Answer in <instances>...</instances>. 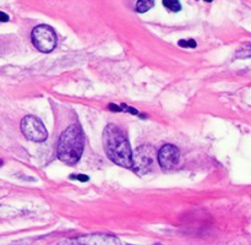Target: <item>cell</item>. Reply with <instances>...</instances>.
I'll list each match as a JSON object with an SVG mask.
<instances>
[{
    "instance_id": "7c38bea8",
    "label": "cell",
    "mask_w": 251,
    "mask_h": 245,
    "mask_svg": "<svg viewBox=\"0 0 251 245\" xmlns=\"http://www.w3.org/2000/svg\"><path fill=\"white\" fill-rule=\"evenodd\" d=\"M71 178L77 179V180H80V181H87L88 180V176L85 175V174H77V175H73Z\"/></svg>"
},
{
    "instance_id": "3957f363",
    "label": "cell",
    "mask_w": 251,
    "mask_h": 245,
    "mask_svg": "<svg viewBox=\"0 0 251 245\" xmlns=\"http://www.w3.org/2000/svg\"><path fill=\"white\" fill-rule=\"evenodd\" d=\"M157 152L151 145H142L132 153V167L137 175H146L153 169L156 163Z\"/></svg>"
},
{
    "instance_id": "9c48e42d",
    "label": "cell",
    "mask_w": 251,
    "mask_h": 245,
    "mask_svg": "<svg viewBox=\"0 0 251 245\" xmlns=\"http://www.w3.org/2000/svg\"><path fill=\"white\" fill-rule=\"evenodd\" d=\"M163 5L164 7L169 10V11L173 12H178L180 11L181 9V4L179 0H163Z\"/></svg>"
},
{
    "instance_id": "9a60e30c",
    "label": "cell",
    "mask_w": 251,
    "mask_h": 245,
    "mask_svg": "<svg viewBox=\"0 0 251 245\" xmlns=\"http://www.w3.org/2000/svg\"><path fill=\"white\" fill-rule=\"evenodd\" d=\"M0 164H1V161H0Z\"/></svg>"
},
{
    "instance_id": "5bb4252c",
    "label": "cell",
    "mask_w": 251,
    "mask_h": 245,
    "mask_svg": "<svg viewBox=\"0 0 251 245\" xmlns=\"http://www.w3.org/2000/svg\"><path fill=\"white\" fill-rule=\"evenodd\" d=\"M206 1H212V0H206Z\"/></svg>"
},
{
    "instance_id": "30bf717a",
    "label": "cell",
    "mask_w": 251,
    "mask_h": 245,
    "mask_svg": "<svg viewBox=\"0 0 251 245\" xmlns=\"http://www.w3.org/2000/svg\"><path fill=\"white\" fill-rule=\"evenodd\" d=\"M237 58H239V59L251 58V46L243 47V48L237 53Z\"/></svg>"
},
{
    "instance_id": "5b68a950",
    "label": "cell",
    "mask_w": 251,
    "mask_h": 245,
    "mask_svg": "<svg viewBox=\"0 0 251 245\" xmlns=\"http://www.w3.org/2000/svg\"><path fill=\"white\" fill-rule=\"evenodd\" d=\"M21 131L26 139L33 142H43L48 137L44 124L33 115H27L21 120Z\"/></svg>"
},
{
    "instance_id": "ba28073f",
    "label": "cell",
    "mask_w": 251,
    "mask_h": 245,
    "mask_svg": "<svg viewBox=\"0 0 251 245\" xmlns=\"http://www.w3.org/2000/svg\"><path fill=\"white\" fill-rule=\"evenodd\" d=\"M153 6H154V0H139V1L136 2V7H135V10H136L137 12H140V14H144V12L151 10Z\"/></svg>"
},
{
    "instance_id": "52a82bcc",
    "label": "cell",
    "mask_w": 251,
    "mask_h": 245,
    "mask_svg": "<svg viewBox=\"0 0 251 245\" xmlns=\"http://www.w3.org/2000/svg\"><path fill=\"white\" fill-rule=\"evenodd\" d=\"M68 243L74 244H120V240L117 237L107 234H91L87 237H80L77 239L68 240Z\"/></svg>"
},
{
    "instance_id": "4fadbf2b",
    "label": "cell",
    "mask_w": 251,
    "mask_h": 245,
    "mask_svg": "<svg viewBox=\"0 0 251 245\" xmlns=\"http://www.w3.org/2000/svg\"><path fill=\"white\" fill-rule=\"evenodd\" d=\"M0 21L1 22L9 21V16H7L6 14H4V12H0Z\"/></svg>"
},
{
    "instance_id": "6da1fadb",
    "label": "cell",
    "mask_w": 251,
    "mask_h": 245,
    "mask_svg": "<svg viewBox=\"0 0 251 245\" xmlns=\"http://www.w3.org/2000/svg\"><path fill=\"white\" fill-rule=\"evenodd\" d=\"M103 147L108 158L124 168L132 167V151L129 140L119 126L109 124L103 131Z\"/></svg>"
},
{
    "instance_id": "277c9868",
    "label": "cell",
    "mask_w": 251,
    "mask_h": 245,
    "mask_svg": "<svg viewBox=\"0 0 251 245\" xmlns=\"http://www.w3.org/2000/svg\"><path fill=\"white\" fill-rule=\"evenodd\" d=\"M32 43L42 53H50L56 47V33L50 26L39 24L31 33Z\"/></svg>"
},
{
    "instance_id": "7a4b0ae2",
    "label": "cell",
    "mask_w": 251,
    "mask_h": 245,
    "mask_svg": "<svg viewBox=\"0 0 251 245\" xmlns=\"http://www.w3.org/2000/svg\"><path fill=\"white\" fill-rule=\"evenodd\" d=\"M85 147V136L78 124H71L64 130L58 142V158L69 166L80 161Z\"/></svg>"
},
{
    "instance_id": "8fae6325",
    "label": "cell",
    "mask_w": 251,
    "mask_h": 245,
    "mask_svg": "<svg viewBox=\"0 0 251 245\" xmlns=\"http://www.w3.org/2000/svg\"><path fill=\"white\" fill-rule=\"evenodd\" d=\"M179 46L185 47V48H195L196 42L194 39H189V41H179Z\"/></svg>"
},
{
    "instance_id": "8992f818",
    "label": "cell",
    "mask_w": 251,
    "mask_h": 245,
    "mask_svg": "<svg viewBox=\"0 0 251 245\" xmlns=\"http://www.w3.org/2000/svg\"><path fill=\"white\" fill-rule=\"evenodd\" d=\"M179 149L174 145H164L157 154V159L162 169H171L176 167L179 162Z\"/></svg>"
}]
</instances>
